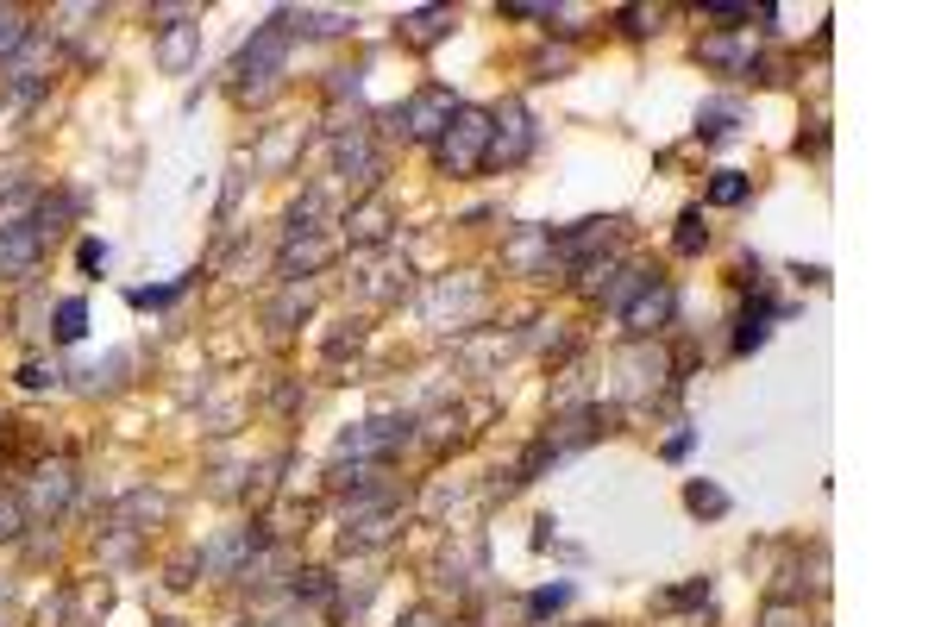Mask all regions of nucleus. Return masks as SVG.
Masks as SVG:
<instances>
[{
	"instance_id": "1",
	"label": "nucleus",
	"mask_w": 941,
	"mask_h": 627,
	"mask_svg": "<svg viewBox=\"0 0 941 627\" xmlns=\"http://www.w3.org/2000/svg\"><path fill=\"white\" fill-rule=\"evenodd\" d=\"M57 320H63V327H57L63 339H82V320H88V314H82V301H63V314H57Z\"/></svg>"
},
{
	"instance_id": "2",
	"label": "nucleus",
	"mask_w": 941,
	"mask_h": 627,
	"mask_svg": "<svg viewBox=\"0 0 941 627\" xmlns=\"http://www.w3.org/2000/svg\"><path fill=\"white\" fill-rule=\"evenodd\" d=\"M715 201H741V176H722L715 182Z\"/></svg>"
}]
</instances>
